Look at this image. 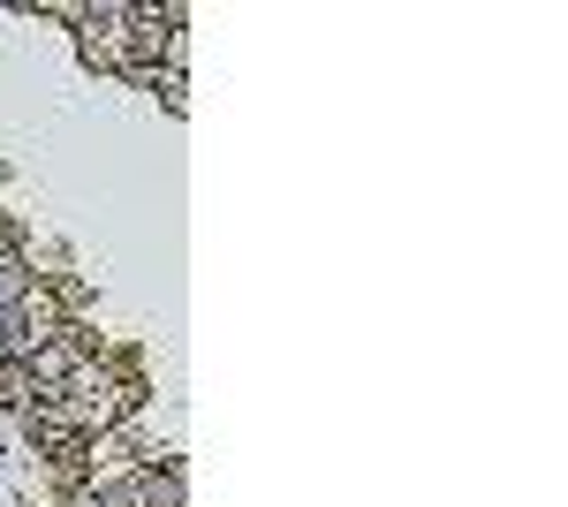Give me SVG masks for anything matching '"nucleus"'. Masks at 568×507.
I'll list each match as a JSON object with an SVG mask.
<instances>
[{
    "instance_id": "obj_1",
    "label": "nucleus",
    "mask_w": 568,
    "mask_h": 507,
    "mask_svg": "<svg viewBox=\"0 0 568 507\" xmlns=\"http://www.w3.org/2000/svg\"><path fill=\"white\" fill-rule=\"evenodd\" d=\"M77 372H84V341H77V334H53V341H39V356L23 364V379L39 386V394H53V386H69Z\"/></svg>"
},
{
    "instance_id": "obj_2",
    "label": "nucleus",
    "mask_w": 568,
    "mask_h": 507,
    "mask_svg": "<svg viewBox=\"0 0 568 507\" xmlns=\"http://www.w3.org/2000/svg\"><path fill=\"white\" fill-rule=\"evenodd\" d=\"M23 296H31V273H23V257H0V311H16Z\"/></svg>"
},
{
    "instance_id": "obj_3",
    "label": "nucleus",
    "mask_w": 568,
    "mask_h": 507,
    "mask_svg": "<svg viewBox=\"0 0 568 507\" xmlns=\"http://www.w3.org/2000/svg\"><path fill=\"white\" fill-rule=\"evenodd\" d=\"M0 257H16V227L8 220H0Z\"/></svg>"
}]
</instances>
